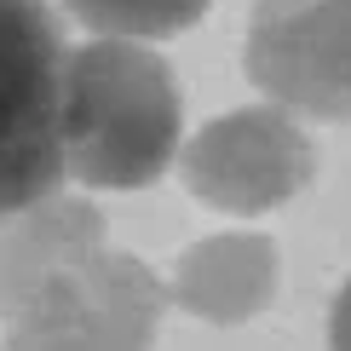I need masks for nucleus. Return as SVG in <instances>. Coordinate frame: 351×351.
<instances>
[{
    "label": "nucleus",
    "instance_id": "2",
    "mask_svg": "<svg viewBox=\"0 0 351 351\" xmlns=\"http://www.w3.org/2000/svg\"><path fill=\"white\" fill-rule=\"evenodd\" d=\"M167 282L144 259L86 247L0 317L6 351H150Z\"/></svg>",
    "mask_w": 351,
    "mask_h": 351
},
{
    "label": "nucleus",
    "instance_id": "1",
    "mask_svg": "<svg viewBox=\"0 0 351 351\" xmlns=\"http://www.w3.org/2000/svg\"><path fill=\"white\" fill-rule=\"evenodd\" d=\"M179 75L150 40L93 35L69 52L64 75V162L81 190H144L173 167Z\"/></svg>",
    "mask_w": 351,
    "mask_h": 351
},
{
    "label": "nucleus",
    "instance_id": "5",
    "mask_svg": "<svg viewBox=\"0 0 351 351\" xmlns=\"http://www.w3.org/2000/svg\"><path fill=\"white\" fill-rule=\"evenodd\" d=\"M242 64L271 104L351 121V0H254Z\"/></svg>",
    "mask_w": 351,
    "mask_h": 351
},
{
    "label": "nucleus",
    "instance_id": "4",
    "mask_svg": "<svg viewBox=\"0 0 351 351\" xmlns=\"http://www.w3.org/2000/svg\"><path fill=\"white\" fill-rule=\"evenodd\" d=\"M179 179L202 208L259 219L294 202L317 179V144L294 110L265 98V104H242L202 127L179 150Z\"/></svg>",
    "mask_w": 351,
    "mask_h": 351
},
{
    "label": "nucleus",
    "instance_id": "3",
    "mask_svg": "<svg viewBox=\"0 0 351 351\" xmlns=\"http://www.w3.org/2000/svg\"><path fill=\"white\" fill-rule=\"evenodd\" d=\"M69 47L47 0H0V219L64 184Z\"/></svg>",
    "mask_w": 351,
    "mask_h": 351
},
{
    "label": "nucleus",
    "instance_id": "8",
    "mask_svg": "<svg viewBox=\"0 0 351 351\" xmlns=\"http://www.w3.org/2000/svg\"><path fill=\"white\" fill-rule=\"evenodd\" d=\"M69 18L115 40H167L208 12V0H64Z\"/></svg>",
    "mask_w": 351,
    "mask_h": 351
},
{
    "label": "nucleus",
    "instance_id": "7",
    "mask_svg": "<svg viewBox=\"0 0 351 351\" xmlns=\"http://www.w3.org/2000/svg\"><path fill=\"white\" fill-rule=\"evenodd\" d=\"M104 242V219L81 196H47L23 213H6L0 230V317L18 305L29 288H40L64 259Z\"/></svg>",
    "mask_w": 351,
    "mask_h": 351
},
{
    "label": "nucleus",
    "instance_id": "9",
    "mask_svg": "<svg viewBox=\"0 0 351 351\" xmlns=\"http://www.w3.org/2000/svg\"><path fill=\"white\" fill-rule=\"evenodd\" d=\"M328 351H351V276L334 294V311H328Z\"/></svg>",
    "mask_w": 351,
    "mask_h": 351
},
{
    "label": "nucleus",
    "instance_id": "6",
    "mask_svg": "<svg viewBox=\"0 0 351 351\" xmlns=\"http://www.w3.org/2000/svg\"><path fill=\"white\" fill-rule=\"evenodd\" d=\"M167 300L213 328H237L276 300V247L259 230H213L167 271Z\"/></svg>",
    "mask_w": 351,
    "mask_h": 351
}]
</instances>
